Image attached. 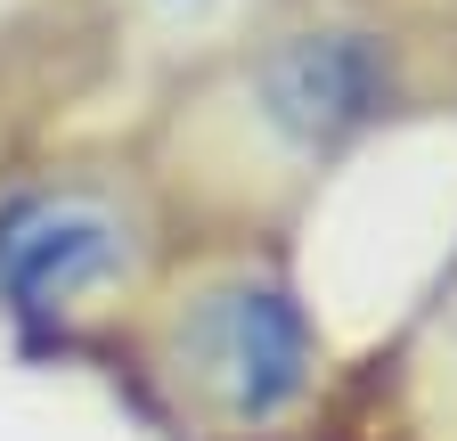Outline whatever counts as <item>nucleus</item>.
I'll list each match as a JSON object with an SVG mask.
<instances>
[{
    "label": "nucleus",
    "mask_w": 457,
    "mask_h": 441,
    "mask_svg": "<svg viewBox=\"0 0 457 441\" xmlns=\"http://www.w3.org/2000/svg\"><path fill=\"white\" fill-rule=\"evenodd\" d=\"M425 106V25L400 0H270L155 90L131 131L180 245H286L352 155Z\"/></svg>",
    "instance_id": "f257e3e1"
},
{
    "label": "nucleus",
    "mask_w": 457,
    "mask_h": 441,
    "mask_svg": "<svg viewBox=\"0 0 457 441\" xmlns=\"http://www.w3.org/2000/svg\"><path fill=\"white\" fill-rule=\"evenodd\" d=\"M98 368L155 441H327L343 401L286 245H180Z\"/></svg>",
    "instance_id": "f03ea898"
},
{
    "label": "nucleus",
    "mask_w": 457,
    "mask_h": 441,
    "mask_svg": "<svg viewBox=\"0 0 457 441\" xmlns=\"http://www.w3.org/2000/svg\"><path fill=\"white\" fill-rule=\"evenodd\" d=\"M180 229L131 139L17 155L0 172V327L33 360H90L131 327Z\"/></svg>",
    "instance_id": "7ed1b4c3"
},
{
    "label": "nucleus",
    "mask_w": 457,
    "mask_h": 441,
    "mask_svg": "<svg viewBox=\"0 0 457 441\" xmlns=\"http://www.w3.org/2000/svg\"><path fill=\"white\" fill-rule=\"evenodd\" d=\"M335 417L343 441H457V262L368 360V376L343 384Z\"/></svg>",
    "instance_id": "20e7f679"
},
{
    "label": "nucleus",
    "mask_w": 457,
    "mask_h": 441,
    "mask_svg": "<svg viewBox=\"0 0 457 441\" xmlns=\"http://www.w3.org/2000/svg\"><path fill=\"white\" fill-rule=\"evenodd\" d=\"M98 49L131 74H155V90L171 74H188L196 58H212L220 41H237L270 0H82Z\"/></svg>",
    "instance_id": "39448f33"
},
{
    "label": "nucleus",
    "mask_w": 457,
    "mask_h": 441,
    "mask_svg": "<svg viewBox=\"0 0 457 441\" xmlns=\"http://www.w3.org/2000/svg\"><path fill=\"white\" fill-rule=\"evenodd\" d=\"M33 9H41V0H0V41H9V33H17V25H25Z\"/></svg>",
    "instance_id": "423d86ee"
},
{
    "label": "nucleus",
    "mask_w": 457,
    "mask_h": 441,
    "mask_svg": "<svg viewBox=\"0 0 457 441\" xmlns=\"http://www.w3.org/2000/svg\"><path fill=\"white\" fill-rule=\"evenodd\" d=\"M0 172H9V163H0Z\"/></svg>",
    "instance_id": "0eeeda50"
}]
</instances>
